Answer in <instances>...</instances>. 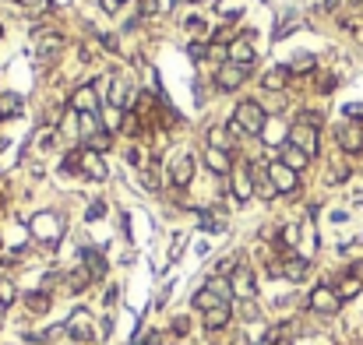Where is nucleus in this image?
I'll list each match as a JSON object with an SVG mask.
<instances>
[{
  "label": "nucleus",
  "mask_w": 363,
  "mask_h": 345,
  "mask_svg": "<svg viewBox=\"0 0 363 345\" xmlns=\"http://www.w3.org/2000/svg\"><path fill=\"white\" fill-rule=\"evenodd\" d=\"M127 162H131V166H141V152L131 148V152H127Z\"/></svg>",
  "instance_id": "48"
},
{
  "label": "nucleus",
  "mask_w": 363,
  "mask_h": 345,
  "mask_svg": "<svg viewBox=\"0 0 363 345\" xmlns=\"http://www.w3.org/2000/svg\"><path fill=\"white\" fill-rule=\"evenodd\" d=\"M25 307H29V314H32V317H42V314H49L54 300H49V293H46V289H39V293H29V296H25Z\"/></svg>",
  "instance_id": "21"
},
{
  "label": "nucleus",
  "mask_w": 363,
  "mask_h": 345,
  "mask_svg": "<svg viewBox=\"0 0 363 345\" xmlns=\"http://www.w3.org/2000/svg\"><path fill=\"white\" fill-rule=\"evenodd\" d=\"M187 56H191V61H204V56H209V42L194 39V42L187 46Z\"/></svg>",
  "instance_id": "36"
},
{
  "label": "nucleus",
  "mask_w": 363,
  "mask_h": 345,
  "mask_svg": "<svg viewBox=\"0 0 363 345\" xmlns=\"http://www.w3.org/2000/svg\"><path fill=\"white\" fill-rule=\"evenodd\" d=\"M247 67H240V64H223L219 71H216V88L219 92H233V88H240L243 81H247Z\"/></svg>",
  "instance_id": "6"
},
{
  "label": "nucleus",
  "mask_w": 363,
  "mask_h": 345,
  "mask_svg": "<svg viewBox=\"0 0 363 345\" xmlns=\"http://www.w3.org/2000/svg\"><path fill=\"white\" fill-rule=\"evenodd\" d=\"M268 177H272V184H275L279 194H293V191L300 187V172H293V169H289L286 162H279V159L268 166Z\"/></svg>",
  "instance_id": "5"
},
{
  "label": "nucleus",
  "mask_w": 363,
  "mask_h": 345,
  "mask_svg": "<svg viewBox=\"0 0 363 345\" xmlns=\"http://www.w3.org/2000/svg\"><path fill=\"white\" fill-rule=\"evenodd\" d=\"M236 268H240V257H236V254H226V257L216 264V275H226V278H229Z\"/></svg>",
  "instance_id": "34"
},
{
  "label": "nucleus",
  "mask_w": 363,
  "mask_h": 345,
  "mask_svg": "<svg viewBox=\"0 0 363 345\" xmlns=\"http://www.w3.org/2000/svg\"><path fill=\"white\" fill-rule=\"evenodd\" d=\"M120 4H124V0H102V11H106V15H120Z\"/></svg>",
  "instance_id": "44"
},
{
  "label": "nucleus",
  "mask_w": 363,
  "mask_h": 345,
  "mask_svg": "<svg viewBox=\"0 0 363 345\" xmlns=\"http://www.w3.org/2000/svg\"><path fill=\"white\" fill-rule=\"evenodd\" d=\"M265 124H268V113H265L261 102H254V99H243L236 106V113H233V131L236 134H257L261 138Z\"/></svg>",
  "instance_id": "1"
},
{
  "label": "nucleus",
  "mask_w": 363,
  "mask_h": 345,
  "mask_svg": "<svg viewBox=\"0 0 363 345\" xmlns=\"http://www.w3.org/2000/svg\"><path fill=\"white\" fill-rule=\"evenodd\" d=\"M78 124H81V138H92V134H99V131H106V127H102V117H99V113H78Z\"/></svg>",
  "instance_id": "28"
},
{
  "label": "nucleus",
  "mask_w": 363,
  "mask_h": 345,
  "mask_svg": "<svg viewBox=\"0 0 363 345\" xmlns=\"http://www.w3.org/2000/svg\"><path fill=\"white\" fill-rule=\"evenodd\" d=\"M261 141H265V145H282V141H289L286 124H282V120H268L265 131H261Z\"/></svg>",
  "instance_id": "24"
},
{
  "label": "nucleus",
  "mask_w": 363,
  "mask_h": 345,
  "mask_svg": "<svg viewBox=\"0 0 363 345\" xmlns=\"http://www.w3.org/2000/svg\"><path fill=\"white\" fill-rule=\"evenodd\" d=\"M254 169V191L261 194L265 201H272L279 191H275V184H272V177H268V169H257V166H250Z\"/></svg>",
  "instance_id": "22"
},
{
  "label": "nucleus",
  "mask_w": 363,
  "mask_h": 345,
  "mask_svg": "<svg viewBox=\"0 0 363 345\" xmlns=\"http://www.w3.org/2000/svg\"><path fill=\"white\" fill-rule=\"evenodd\" d=\"M289 78H293V67H272V71H265V78H261V88L265 92H282L286 85H289Z\"/></svg>",
  "instance_id": "15"
},
{
  "label": "nucleus",
  "mask_w": 363,
  "mask_h": 345,
  "mask_svg": "<svg viewBox=\"0 0 363 345\" xmlns=\"http://www.w3.org/2000/svg\"><path fill=\"white\" fill-rule=\"evenodd\" d=\"M307 307L314 310V314L332 317V314H339V310H342V300H339V293H335V285H314V293H310Z\"/></svg>",
  "instance_id": "3"
},
{
  "label": "nucleus",
  "mask_w": 363,
  "mask_h": 345,
  "mask_svg": "<svg viewBox=\"0 0 363 345\" xmlns=\"http://www.w3.org/2000/svg\"><path fill=\"white\" fill-rule=\"evenodd\" d=\"M318 117L314 113H300L296 117V124L289 127V145H296L300 152H307V155H318V148H321V138H318Z\"/></svg>",
  "instance_id": "2"
},
{
  "label": "nucleus",
  "mask_w": 363,
  "mask_h": 345,
  "mask_svg": "<svg viewBox=\"0 0 363 345\" xmlns=\"http://www.w3.org/2000/svg\"><path fill=\"white\" fill-rule=\"evenodd\" d=\"M155 15H163L159 0H141V18H155Z\"/></svg>",
  "instance_id": "38"
},
{
  "label": "nucleus",
  "mask_w": 363,
  "mask_h": 345,
  "mask_svg": "<svg viewBox=\"0 0 363 345\" xmlns=\"http://www.w3.org/2000/svg\"><path fill=\"white\" fill-rule=\"evenodd\" d=\"M99 117H102V127H106L110 134L124 127V109H117V106H110V102L102 106V113H99Z\"/></svg>",
  "instance_id": "26"
},
{
  "label": "nucleus",
  "mask_w": 363,
  "mask_h": 345,
  "mask_svg": "<svg viewBox=\"0 0 363 345\" xmlns=\"http://www.w3.org/2000/svg\"><path fill=\"white\" fill-rule=\"evenodd\" d=\"M141 184H145V191H159V180H155V169H145V172H141Z\"/></svg>",
  "instance_id": "42"
},
{
  "label": "nucleus",
  "mask_w": 363,
  "mask_h": 345,
  "mask_svg": "<svg viewBox=\"0 0 363 345\" xmlns=\"http://www.w3.org/2000/svg\"><path fill=\"white\" fill-rule=\"evenodd\" d=\"M74 342H92L95 338V328H92V317H88V310H74V317L67 321V328H64Z\"/></svg>",
  "instance_id": "10"
},
{
  "label": "nucleus",
  "mask_w": 363,
  "mask_h": 345,
  "mask_svg": "<svg viewBox=\"0 0 363 345\" xmlns=\"http://www.w3.org/2000/svg\"><path fill=\"white\" fill-rule=\"evenodd\" d=\"M229 307L223 303V307H216V310H209V314H204V328H209V331H223L226 324H229Z\"/></svg>",
  "instance_id": "25"
},
{
  "label": "nucleus",
  "mask_w": 363,
  "mask_h": 345,
  "mask_svg": "<svg viewBox=\"0 0 363 345\" xmlns=\"http://www.w3.org/2000/svg\"><path fill=\"white\" fill-rule=\"evenodd\" d=\"M233 198L236 201L254 198V169L250 166H233Z\"/></svg>",
  "instance_id": "9"
},
{
  "label": "nucleus",
  "mask_w": 363,
  "mask_h": 345,
  "mask_svg": "<svg viewBox=\"0 0 363 345\" xmlns=\"http://www.w3.org/2000/svg\"><path fill=\"white\" fill-rule=\"evenodd\" d=\"M11 303H15V282L0 278V307H11Z\"/></svg>",
  "instance_id": "35"
},
{
  "label": "nucleus",
  "mask_w": 363,
  "mask_h": 345,
  "mask_svg": "<svg viewBox=\"0 0 363 345\" xmlns=\"http://www.w3.org/2000/svg\"><path fill=\"white\" fill-rule=\"evenodd\" d=\"M18 113H22L18 95H4V99H0V120H4V117H18Z\"/></svg>",
  "instance_id": "33"
},
{
  "label": "nucleus",
  "mask_w": 363,
  "mask_h": 345,
  "mask_svg": "<svg viewBox=\"0 0 363 345\" xmlns=\"http://www.w3.org/2000/svg\"><path fill=\"white\" fill-rule=\"evenodd\" d=\"M279 162H286L293 172H303V169H307V162H310V155H307V152H300L296 145H286V148H282V155H279Z\"/></svg>",
  "instance_id": "20"
},
{
  "label": "nucleus",
  "mask_w": 363,
  "mask_h": 345,
  "mask_svg": "<svg viewBox=\"0 0 363 345\" xmlns=\"http://www.w3.org/2000/svg\"><path fill=\"white\" fill-rule=\"evenodd\" d=\"M124 134H138L141 131V120H138V113H124Z\"/></svg>",
  "instance_id": "39"
},
{
  "label": "nucleus",
  "mask_w": 363,
  "mask_h": 345,
  "mask_svg": "<svg viewBox=\"0 0 363 345\" xmlns=\"http://www.w3.org/2000/svg\"><path fill=\"white\" fill-rule=\"evenodd\" d=\"M282 275H286V278H293V282L307 278V261H303V257H289V261L282 264Z\"/></svg>",
  "instance_id": "31"
},
{
  "label": "nucleus",
  "mask_w": 363,
  "mask_h": 345,
  "mask_svg": "<svg viewBox=\"0 0 363 345\" xmlns=\"http://www.w3.org/2000/svg\"><path fill=\"white\" fill-rule=\"evenodd\" d=\"M257 61V46H254V35L243 32L229 42V64H240V67H250Z\"/></svg>",
  "instance_id": "4"
},
{
  "label": "nucleus",
  "mask_w": 363,
  "mask_h": 345,
  "mask_svg": "<svg viewBox=\"0 0 363 345\" xmlns=\"http://www.w3.org/2000/svg\"><path fill=\"white\" fill-rule=\"evenodd\" d=\"M18 4H32V0H18Z\"/></svg>",
  "instance_id": "50"
},
{
  "label": "nucleus",
  "mask_w": 363,
  "mask_h": 345,
  "mask_svg": "<svg viewBox=\"0 0 363 345\" xmlns=\"http://www.w3.org/2000/svg\"><path fill=\"white\" fill-rule=\"evenodd\" d=\"M236 314H240L243 321H254V317H257V303H254V300H240V303H236Z\"/></svg>",
  "instance_id": "37"
},
{
  "label": "nucleus",
  "mask_w": 363,
  "mask_h": 345,
  "mask_svg": "<svg viewBox=\"0 0 363 345\" xmlns=\"http://www.w3.org/2000/svg\"><path fill=\"white\" fill-rule=\"evenodd\" d=\"M191 180H194V159H191V155H177V159L170 162V184H173L177 191H184Z\"/></svg>",
  "instance_id": "8"
},
{
  "label": "nucleus",
  "mask_w": 363,
  "mask_h": 345,
  "mask_svg": "<svg viewBox=\"0 0 363 345\" xmlns=\"http://www.w3.org/2000/svg\"><path fill=\"white\" fill-rule=\"evenodd\" d=\"M187 32L191 35H204V32H209V25H204V18H187Z\"/></svg>",
  "instance_id": "40"
},
{
  "label": "nucleus",
  "mask_w": 363,
  "mask_h": 345,
  "mask_svg": "<svg viewBox=\"0 0 363 345\" xmlns=\"http://www.w3.org/2000/svg\"><path fill=\"white\" fill-rule=\"evenodd\" d=\"M346 117H363V102H349L346 106Z\"/></svg>",
  "instance_id": "47"
},
{
  "label": "nucleus",
  "mask_w": 363,
  "mask_h": 345,
  "mask_svg": "<svg viewBox=\"0 0 363 345\" xmlns=\"http://www.w3.org/2000/svg\"><path fill=\"white\" fill-rule=\"evenodd\" d=\"M204 166H209L216 177H226V172H233L236 159L229 152H219V148H204Z\"/></svg>",
  "instance_id": "11"
},
{
  "label": "nucleus",
  "mask_w": 363,
  "mask_h": 345,
  "mask_svg": "<svg viewBox=\"0 0 363 345\" xmlns=\"http://www.w3.org/2000/svg\"><path fill=\"white\" fill-rule=\"evenodd\" d=\"M187 328H191L187 317H177V321H173V331H177V335H187Z\"/></svg>",
  "instance_id": "46"
},
{
  "label": "nucleus",
  "mask_w": 363,
  "mask_h": 345,
  "mask_svg": "<svg viewBox=\"0 0 363 345\" xmlns=\"http://www.w3.org/2000/svg\"><path fill=\"white\" fill-rule=\"evenodd\" d=\"M293 67L296 71H303V67H314V56H307V53H300L296 61H293Z\"/></svg>",
  "instance_id": "43"
},
{
  "label": "nucleus",
  "mask_w": 363,
  "mask_h": 345,
  "mask_svg": "<svg viewBox=\"0 0 363 345\" xmlns=\"http://www.w3.org/2000/svg\"><path fill=\"white\" fill-rule=\"evenodd\" d=\"M335 138H339V148L346 155H360L363 152V124H342L335 131Z\"/></svg>",
  "instance_id": "7"
},
{
  "label": "nucleus",
  "mask_w": 363,
  "mask_h": 345,
  "mask_svg": "<svg viewBox=\"0 0 363 345\" xmlns=\"http://www.w3.org/2000/svg\"><path fill=\"white\" fill-rule=\"evenodd\" d=\"M81 264H85V271L92 275V282L106 275V257H102L95 247H85V250H81Z\"/></svg>",
  "instance_id": "17"
},
{
  "label": "nucleus",
  "mask_w": 363,
  "mask_h": 345,
  "mask_svg": "<svg viewBox=\"0 0 363 345\" xmlns=\"http://www.w3.org/2000/svg\"><path fill=\"white\" fill-rule=\"evenodd\" d=\"M81 172L85 177H92V180H106L110 177V169H106V162H102V155L99 152H81Z\"/></svg>",
  "instance_id": "13"
},
{
  "label": "nucleus",
  "mask_w": 363,
  "mask_h": 345,
  "mask_svg": "<svg viewBox=\"0 0 363 345\" xmlns=\"http://www.w3.org/2000/svg\"><path fill=\"white\" fill-rule=\"evenodd\" d=\"M296 236H300V229L296 225H286L282 229V247H296Z\"/></svg>",
  "instance_id": "41"
},
{
  "label": "nucleus",
  "mask_w": 363,
  "mask_h": 345,
  "mask_svg": "<svg viewBox=\"0 0 363 345\" xmlns=\"http://www.w3.org/2000/svg\"><path fill=\"white\" fill-rule=\"evenodd\" d=\"M229 282H233V296H240V300H254V271L250 268H236L233 275H229Z\"/></svg>",
  "instance_id": "12"
},
{
  "label": "nucleus",
  "mask_w": 363,
  "mask_h": 345,
  "mask_svg": "<svg viewBox=\"0 0 363 345\" xmlns=\"http://www.w3.org/2000/svg\"><path fill=\"white\" fill-rule=\"evenodd\" d=\"M191 303H194V307H197L201 314H209V310H216V307H223V300H219V296H212L209 289H197Z\"/></svg>",
  "instance_id": "30"
},
{
  "label": "nucleus",
  "mask_w": 363,
  "mask_h": 345,
  "mask_svg": "<svg viewBox=\"0 0 363 345\" xmlns=\"http://www.w3.org/2000/svg\"><path fill=\"white\" fill-rule=\"evenodd\" d=\"M349 275H353V278H360V282H363V261H356V264H353V268H349Z\"/></svg>",
  "instance_id": "49"
},
{
  "label": "nucleus",
  "mask_w": 363,
  "mask_h": 345,
  "mask_svg": "<svg viewBox=\"0 0 363 345\" xmlns=\"http://www.w3.org/2000/svg\"><path fill=\"white\" fill-rule=\"evenodd\" d=\"M0 39H4V25H0Z\"/></svg>",
  "instance_id": "51"
},
{
  "label": "nucleus",
  "mask_w": 363,
  "mask_h": 345,
  "mask_svg": "<svg viewBox=\"0 0 363 345\" xmlns=\"http://www.w3.org/2000/svg\"><path fill=\"white\" fill-rule=\"evenodd\" d=\"M60 49H64L60 35H46V39L35 46V61H39V64H54L57 56H60Z\"/></svg>",
  "instance_id": "16"
},
{
  "label": "nucleus",
  "mask_w": 363,
  "mask_h": 345,
  "mask_svg": "<svg viewBox=\"0 0 363 345\" xmlns=\"http://www.w3.org/2000/svg\"><path fill=\"white\" fill-rule=\"evenodd\" d=\"M32 229H35V236H39V240L49 243V240L57 236V229H64V222H57V215H49V211H46V215H35V218H32Z\"/></svg>",
  "instance_id": "14"
},
{
  "label": "nucleus",
  "mask_w": 363,
  "mask_h": 345,
  "mask_svg": "<svg viewBox=\"0 0 363 345\" xmlns=\"http://www.w3.org/2000/svg\"><path fill=\"white\" fill-rule=\"evenodd\" d=\"M335 293H339V300L346 303V300H353V296H360V293H363V282H360V278H353V275H346V278L335 285Z\"/></svg>",
  "instance_id": "27"
},
{
  "label": "nucleus",
  "mask_w": 363,
  "mask_h": 345,
  "mask_svg": "<svg viewBox=\"0 0 363 345\" xmlns=\"http://www.w3.org/2000/svg\"><path fill=\"white\" fill-rule=\"evenodd\" d=\"M95 85H81L74 95H71V109L74 113H95Z\"/></svg>",
  "instance_id": "18"
},
{
  "label": "nucleus",
  "mask_w": 363,
  "mask_h": 345,
  "mask_svg": "<svg viewBox=\"0 0 363 345\" xmlns=\"http://www.w3.org/2000/svg\"><path fill=\"white\" fill-rule=\"evenodd\" d=\"M209 148H219V152H229L236 148V134L229 127H209Z\"/></svg>",
  "instance_id": "19"
},
{
  "label": "nucleus",
  "mask_w": 363,
  "mask_h": 345,
  "mask_svg": "<svg viewBox=\"0 0 363 345\" xmlns=\"http://www.w3.org/2000/svg\"><path fill=\"white\" fill-rule=\"evenodd\" d=\"M204 289H209L212 296H219L223 303H226V300H233V282H229L226 275H212L209 282H204Z\"/></svg>",
  "instance_id": "23"
},
{
  "label": "nucleus",
  "mask_w": 363,
  "mask_h": 345,
  "mask_svg": "<svg viewBox=\"0 0 363 345\" xmlns=\"http://www.w3.org/2000/svg\"><path fill=\"white\" fill-rule=\"evenodd\" d=\"M102 215H106V204H102V201H95V204L88 208V218L95 222V218H102Z\"/></svg>",
  "instance_id": "45"
},
{
  "label": "nucleus",
  "mask_w": 363,
  "mask_h": 345,
  "mask_svg": "<svg viewBox=\"0 0 363 345\" xmlns=\"http://www.w3.org/2000/svg\"><path fill=\"white\" fill-rule=\"evenodd\" d=\"M88 282H92V275H88L85 268H78V271L67 275V289H71V293H85V289H88Z\"/></svg>",
  "instance_id": "32"
},
{
  "label": "nucleus",
  "mask_w": 363,
  "mask_h": 345,
  "mask_svg": "<svg viewBox=\"0 0 363 345\" xmlns=\"http://www.w3.org/2000/svg\"><path fill=\"white\" fill-rule=\"evenodd\" d=\"M85 148H88V152H99V155L110 152V148H113V134H110V131H99V134L85 138Z\"/></svg>",
  "instance_id": "29"
}]
</instances>
